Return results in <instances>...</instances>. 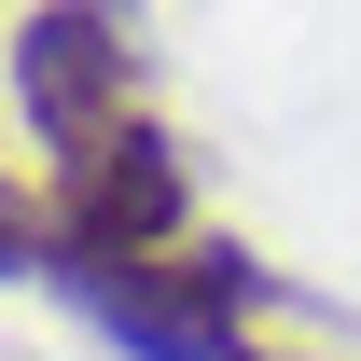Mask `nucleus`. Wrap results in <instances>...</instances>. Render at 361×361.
<instances>
[{"label":"nucleus","instance_id":"obj_3","mask_svg":"<svg viewBox=\"0 0 361 361\" xmlns=\"http://www.w3.org/2000/svg\"><path fill=\"white\" fill-rule=\"evenodd\" d=\"M0 84H14V126L42 153H84L97 126L139 111V42H126V0H28L0 28Z\"/></svg>","mask_w":361,"mask_h":361},{"label":"nucleus","instance_id":"obj_4","mask_svg":"<svg viewBox=\"0 0 361 361\" xmlns=\"http://www.w3.org/2000/svg\"><path fill=\"white\" fill-rule=\"evenodd\" d=\"M56 264V223H42V180L0 167V278H42Z\"/></svg>","mask_w":361,"mask_h":361},{"label":"nucleus","instance_id":"obj_1","mask_svg":"<svg viewBox=\"0 0 361 361\" xmlns=\"http://www.w3.org/2000/svg\"><path fill=\"white\" fill-rule=\"evenodd\" d=\"M70 306H84V334H111L126 361H278L250 319L278 306V278L250 236H180V250H70V264H42Z\"/></svg>","mask_w":361,"mask_h":361},{"label":"nucleus","instance_id":"obj_2","mask_svg":"<svg viewBox=\"0 0 361 361\" xmlns=\"http://www.w3.org/2000/svg\"><path fill=\"white\" fill-rule=\"evenodd\" d=\"M42 223H56V264L70 250H180L195 236V153H180V126L126 111L84 153H42Z\"/></svg>","mask_w":361,"mask_h":361}]
</instances>
